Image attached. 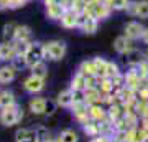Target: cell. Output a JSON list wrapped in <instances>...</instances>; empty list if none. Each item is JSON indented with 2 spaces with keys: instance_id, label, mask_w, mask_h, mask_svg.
Segmentation results:
<instances>
[{
  "instance_id": "6da1fadb",
  "label": "cell",
  "mask_w": 148,
  "mask_h": 142,
  "mask_svg": "<svg viewBox=\"0 0 148 142\" xmlns=\"http://www.w3.org/2000/svg\"><path fill=\"white\" fill-rule=\"evenodd\" d=\"M23 117H25V112H23V107L18 103H13V104L2 106L0 107V124L3 127L16 126Z\"/></svg>"
},
{
  "instance_id": "7a4b0ae2",
  "label": "cell",
  "mask_w": 148,
  "mask_h": 142,
  "mask_svg": "<svg viewBox=\"0 0 148 142\" xmlns=\"http://www.w3.org/2000/svg\"><path fill=\"white\" fill-rule=\"evenodd\" d=\"M45 46V61H61L68 53V45L64 40H49L43 43Z\"/></svg>"
},
{
  "instance_id": "3957f363",
  "label": "cell",
  "mask_w": 148,
  "mask_h": 142,
  "mask_svg": "<svg viewBox=\"0 0 148 142\" xmlns=\"http://www.w3.org/2000/svg\"><path fill=\"white\" fill-rule=\"evenodd\" d=\"M45 88H46V79H41L38 76H33V74H30L28 78L23 79V89H25V93L32 96L41 94Z\"/></svg>"
},
{
  "instance_id": "277c9868",
  "label": "cell",
  "mask_w": 148,
  "mask_h": 142,
  "mask_svg": "<svg viewBox=\"0 0 148 142\" xmlns=\"http://www.w3.org/2000/svg\"><path fill=\"white\" fill-rule=\"evenodd\" d=\"M25 58H27L28 68L32 64L38 63V61H43L45 60V46H43L41 42H32L30 46H28L27 53H25Z\"/></svg>"
},
{
  "instance_id": "5b68a950",
  "label": "cell",
  "mask_w": 148,
  "mask_h": 142,
  "mask_svg": "<svg viewBox=\"0 0 148 142\" xmlns=\"http://www.w3.org/2000/svg\"><path fill=\"white\" fill-rule=\"evenodd\" d=\"M45 7H46V17L53 21L61 20V17H63L64 10H66V7L63 5L61 0H46Z\"/></svg>"
},
{
  "instance_id": "8992f818",
  "label": "cell",
  "mask_w": 148,
  "mask_h": 142,
  "mask_svg": "<svg viewBox=\"0 0 148 142\" xmlns=\"http://www.w3.org/2000/svg\"><path fill=\"white\" fill-rule=\"evenodd\" d=\"M112 46H114V51H115L117 55L125 56V55H128L132 50H135V48H137V45H135V42H133V40L127 38L125 35H119V37L114 40V45H112Z\"/></svg>"
},
{
  "instance_id": "52a82bcc",
  "label": "cell",
  "mask_w": 148,
  "mask_h": 142,
  "mask_svg": "<svg viewBox=\"0 0 148 142\" xmlns=\"http://www.w3.org/2000/svg\"><path fill=\"white\" fill-rule=\"evenodd\" d=\"M79 21H81V13L71 10V8H66L59 20V25L63 26L64 30H74V28H79Z\"/></svg>"
},
{
  "instance_id": "ba28073f",
  "label": "cell",
  "mask_w": 148,
  "mask_h": 142,
  "mask_svg": "<svg viewBox=\"0 0 148 142\" xmlns=\"http://www.w3.org/2000/svg\"><path fill=\"white\" fill-rule=\"evenodd\" d=\"M99 23H101V21L97 20L95 17L81 13L79 30L84 33V35H95V33H97V30H99Z\"/></svg>"
},
{
  "instance_id": "9c48e42d",
  "label": "cell",
  "mask_w": 148,
  "mask_h": 142,
  "mask_svg": "<svg viewBox=\"0 0 148 142\" xmlns=\"http://www.w3.org/2000/svg\"><path fill=\"white\" fill-rule=\"evenodd\" d=\"M145 30V25H143L142 21L138 20H130L128 23H125L123 26V35L133 42H138L140 38H142V33Z\"/></svg>"
},
{
  "instance_id": "30bf717a",
  "label": "cell",
  "mask_w": 148,
  "mask_h": 142,
  "mask_svg": "<svg viewBox=\"0 0 148 142\" xmlns=\"http://www.w3.org/2000/svg\"><path fill=\"white\" fill-rule=\"evenodd\" d=\"M123 81H125V86L130 88V89L137 91L140 86H142L145 81L140 78V74L137 73V69L133 68V66H128L127 71H123Z\"/></svg>"
},
{
  "instance_id": "8fae6325",
  "label": "cell",
  "mask_w": 148,
  "mask_h": 142,
  "mask_svg": "<svg viewBox=\"0 0 148 142\" xmlns=\"http://www.w3.org/2000/svg\"><path fill=\"white\" fill-rule=\"evenodd\" d=\"M71 114H73V119L77 124L84 126L86 122H89V112H87V104H73L71 106Z\"/></svg>"
},
{
  "instance_id": "7c38bea8",
  "label": "cell",
  "mask_w": 148,
  "mask_h": 142,
  "mask_svg": "<svg viewBox=\"0 0 148 142\" xmlns=\"http://www.w3.org/2000/svg\"><path fill=\"white\" fill-rule=\"evenodd\" d=\"M45 106H46V98L43 96H33L28 103V111L33 116H45Z\"/></svg>"
},
{
  "instance_id": "4fadbf2b",
  "label": "cell",
  "mask_w": 148,
  "mask_h": 142,
  "mask_svg": "<svg viewBox=\"0 0 148 142\" xmlns=\"http://www.w3.org/2000/svg\"><path fill=\"white\" fill-rule=\"evenodd\" d=\"M87 112H89V119L95 122H102L107 119V107L104 104H90L87 106Z\"/></svg>"
},
{
  "instance_id": "5bb4252c",
  "label": "cell",
  "mask_w": 148,
  "mask_h": 142,
  "mask_svg": "<svg viewBox=\"0 0 148 142\" xmlns=\"http://www.w3.org/2000/svg\"><path fill=\"white\" fill-rule=\"evenodd\" d=\"M16 71L10 63H5L0 66V84H10L16 79Z\"/></svg>"
},
{
  "instance_id": "9a60e30c",
  "label": "cell",
  "mask_w": 148,
  "mask_h": 142,
  "mask_svg": "<svg viewBox=\"0 0 148 142\" xmlns=\"http://www.w3.org/2000/svg\"><path fill=\"white\" fill-rule=\"evenodd\" d=\"M13 56H16L15 43L13 42H2L0 43V60L3 63H10Z\"/></svg>"
},
{
  "instance_id": "2e32d148",
  "label": "cell",
  "mask_w": 148,
  "mask_h": 142,
  "mask_svg": "<svg viewBox=\"0 0 148 142\" xmlns=\"http://www.w3.org/2000/svg\"><path fill=\"white\" fill-rule=\"evenodd\" d=\"M13 42H16V43L33 42V32H32V28H30L28 25H16Z\"/></svg>"
},
{
  "instance_id": "e0dca14e",
  "label": "cell",
  "mask_w": 148,
  "mask_h": 142,
  "mask_svg": "<svg viewBox=\"0 0 148 142\" xmlns=\"http://www.w3.org/2000/svg\"><path fill=\"white\" fill-rule=\"evenodd\" d=\"M54 101H56L58 107H63V109H71V106H73V89H71V88H68V89L59 91L58 96L54 98Z\"/></svg>"
},
{
  "instance_id": "ac0fdd59",
  "label": "cell",
  "mask_w": 148,
  "mask_h": 142,
  "mask_svg": "<svg viewBox=\"0 0 148 142\" xmlns=\"http://www.w3.org/2000/svg\"><path fill=\"white\" fill-rule=\"evenodd\" d=\"M33 134H35V142H49L51 139H54L51 131L45 124H38L36 127H33Z\"/></svg>"
},
{
  "instance_id": "d6986e66",
  "label": "cell",
  "mask_w": 148,
  "mask_h": 142,
  "mask_svg": "<svg viewBox=\"0 0 148 142\" xmlns=\"http://www.w3.org/2000/svg\"><path fill=\"white\" fill-rule=\"evenodd\" d=\"M86 94V104H102V93L99 91V88H89V89H84Z\"/></svg>"
},
{
  "instance_id": "ffe728a7",
  "label": "cell",
  "mask_w": 148,
  "mask_h": 142,
  "mask_svg": "<svg viewBox=\"0 0 148 142\" xmlns=\"http://www.w3.org/2000/svg\"><path fill=\"white\" fill-rule=\"evenodd\" d=\"M28 69H30V74H33V76H38V78H41V79L48 78V64H46L45 60H43V61H38V63H35V64H32Z\"/></svg>"
},
{
  "instance_id": "44dd1931",
  "label": "cell",
  "mask_w": 148,
  "mask_h": 142,
  "mask_svg": "<svg viewBox=\"0 0 148 142\" xmlns=\"http://www.w3.org/2000/svg\"><path fill=\"white\" fill-rule=\"evenodd\" d=\"M97 88L102 94H110V93H115V86H114V81L110 78H99L97 76Z\"/></svg>"
},
{
  "instance_id": "7402d4cb",
  "label": "cell",
  "mask_w": 148,
  "mask_h": 142,
  "mask_svg": "<svg viewBox=\"0 0 148 142\" xmlns=\"http://www.w3.org/2000/svg\"><path fill=\"white\" fill-rule=\"evenodd\" d=\"M58 142H79V134L74 129H63L56 137Z\"/></svg>"
},
{
  "instance_id": "603a6c76",
  "label": "cell",
  "mask_w": 148,
  "mask_h": 142,
  "mask_svg": "<svg viewBox=\"0 0 148 142\" xmlns=\"http://www.w3.org/2000/svg\"><path fill=\"white\" fill-rule=\"evenodd\" d=\"M69 88L71 89H81L84 91L86 89V76L82 73H79V71H76V73L73 74V78H71V83H69Z\"/></svg>"
},
{
  "instance_id": "cb8c5ba5",
  "label": "cell",
  "mask_w": 148,
  "mask_h": 142,
  "mask_svg": "<svg viewBox=\"0 0 148 142\" xmlns=\"http://www.w3.org/2000/svg\"><path fill=\"white\" fill-rule=\"evenodd\" d=\"M82 127V132H84L87 137H97V136H101V129H99V122H95V121H89V122H86L84 126H81Z\"/></svg>"
},
{
  "instance_id": "d4e9b609",
  "label": "cell",
  "mask_w": 148,
  "mask_h": 142,
  "mask_svg": "<svg viewBox=\"0 0 148 142\" xmlns=\"http://www.w3.org/2000/svg\"><path fill=\"white\" fill-rule=\"evenodd\" d=\"M92 63H94L95 68V74L99 78H106V66H107V60L104 56H94L92 58Z\"/></svg>"
},
{
  "instance_id": "484cf974",
  "label": "cell",
  "mask_w": 148,
  "mask_h": 142,
  "mask_svg": "<svg viewBox=\"0 0 148 142\" xmlns=\"http://www.w3.org/2000/svg\"><path fill=\"white\" fill-rule=\"evenodd\" d=\"M125 56H127V64L128 66H137L138 63H142L143 60V51L142 50H138V48H135V50H132V51L128 53V55H125Z\"/></svg>"
},
{
  "instance_id": "4316f807",
  "label": "cell",
  "mask_w": 148,
  "mask_h": 142,
  "mask_svg": "<svg viewBox=\"0 0 148 142\" xmlns=\"http://www.w3.org/2000/svg\"><path fill=\"white\" fill-rule=\"evenodd\" d=\"M123 116V109H122L120 104H112L107 107V119L114 124V122L117 121V119H120V117Z\"/></svg>"
},
{
  "instance_id": "83f0119b",
  "label": "cell",
  "mask_w": 148,
  "mask_h": 142,
  "mask_svg": "<svg viewBox=\"0 0 148 142\" xmlns=\"http://www.w3.org/2000/svg\"><path fill=\"white\" fill-rule=\"evenodd\" d=\"M77 71H79V73H82L84 76H97V74H95L94 63H92V58L81 61V64H79V68H77Z\"/></svg>"
},
{
  "instance_id": "f1b7e54d",
  "label": "cell",
  "mask_w": 148,
  "mask_h": 142,
  "mask_svg": "<svg viewBox=\"0 0 148 142\" xmlns=\"http://www.w3.org/2000/svg\"><path fill=\"white\" fill-rule=\"evenodd\" d=\"M122 73H123V71L120 69L119 63H115V61H110V60H107V66H106V78L114 79L115 76H119V74H122Z\"/></svg>"
},
{
  "instance_id": "f546056e",
  "label": "cell",
  "mask_w": 148,
  "mask_h": 142,
  "mask_svg": "<svg viewBox=\"0 0 148 142\" xmlns=\"http://www.w3.org/2000/svg\"><path fill=\"white\" fill-rule=\"evenodd\" d=\"M15 30H16V25L15 23H5L2 26V38L3 42H13V37H15Z\"/></svg>"
},
{
  "instance_id": "4dcf8cb0",
  "label": "cell",
  "mask_w": 148,
  "mask_h": 142,
  "mask_svg": "<svg viewBox=\"0 0 148 142\" xmlns=\"http://www.w3.org/2000/svg\"><path fill=\"white\" fill-rule=\"evenodd\" d=\"M16 103V98H15V93L10 89H2L0 91V107L2 106H8V104H13Z\"/></svg>"
},
{
  "instance_id": "1f68e13d",
  "label": "cell",
  "mask_w": 148,
  "mask_h": 142,
  "mask_svg": "<svg viewBox=\"0 0 148 142\" xmlns=\"http://www.w3.org/2000/svg\"><path fill=\"white\" fill-rule=\"evenodd\" d=\"M137 18L148 20V0H137Z\"/></svg>"
},
{
  "instance_id": "d6a6232c",
  "label": "cell",
  "mask_w": 148,
  "mask_h": 142,
  "mask_svg": "<svg viewBox=\"0 0 148 142\" xmlns=\"http://www.w3.org/2000/svg\"><path fill=\"white\" fill-rule=\"evenodd\" d=\"M10 64L16 69V71H21V69H27L28 68L27 58H25L23 55H16V56H13V58H12V61H10Z\"/></svg>"
},
{
  "instance_id": "836d02e7",
  "label": "cell",
  "mask_w": 148,
  "mask_h": 142,
  "mask_svg": "<svg viewBox=\"0 0 148 142\" xmlns=\"http://www.w3.org/2000/svg\"><path fill=\"white\" fill-rule=\"evenodd\" d=\"M128 3L130 0H110V8L112 12H125Z\"/></svg>"
},
{
  "instance_id": "e575fe53",
  "label": "cell",
  "mask_w": 148,
  "mask_h": 142,
  "mask_svg": "<svg viewBox=\"0 0 148 142\" xmlns=\"http://www.w3.org/2000/svg\"><path fill=\"white\" fill-rule=\"evenodd\" d=\"M56 111H58V104H56V101L54 99H46V106H45V116L51 117L56 114Z\"/></svg>"
},
{
  "instance_id": "d590c367",
  "label": "cell",
  "mask_w": 148,
  "mask_h": 142,
  "mask_svg": "<svg viewBox=\"0 0 148 142\" xmlns=\"http://www.w3.org/2000/svg\"><path fill=\"white\" fill-rule=\"evenodd\" d=\"M68 8L77 12V13H82L84 8H86V0H71L69 5H68Z\"/></svg>"
},
{
  "instance_id": "8d00e7d4",
  "label": "cell",
  "mask_w": 148,
  "mask_h": 142,
  "mask_svg": "<svg viewBox=\"0 0 148 142\" xmlns=\"http://www.w3.org/2000/svg\"><path fill=\"white\" fill-rule=\"evenodd\" d=\"M133 68L137 69V73L140 74V78H142L143 81L148 78V63L145 61V60H143L142 63H138L137 66H133Z\"/></svg>"
},
{
  "instance_id": "74e56055",
  "label": "cell",
  "mask_w": 148,
  "mask_h": 142,
  "mask_svg": "<svg viewBox=\"0 0 148 142\" xmlns=\"http://www.w3.org/2000/svg\"><path fill=\"white\" fill-rule=\"evenodd\" d=\"M73 104H86L84 91H81V89H74L73 91Z\"/></svg>"
},
{
  "instance_id": "f35d334b",
  "label": "cell",
  "mask_w": 148,
  "mask_h": 142,
  "mask_svg": "<svg viewBox=\"0 0 148 142\" xmlns=\"http://www.w3.org/2000/svg\"><path fill=\"white\" fill-rule=\"evenodd\" d=\"M137 0H130V3H128L127 10H125V13H127L128 17H132V18H137Z\"/></svg>"
},
{
  "instance_id": "ab89813d",
  "label": "cell",
  "mask_w": 148,
  "mask_h": 142,
  "mask_svg": "<svg viewBox=\"0 0 148 142\" xmlns=\"http://www.w3.org/2000/svg\"><path fill=\"white\" fill-rule=\"evenodd\" d=\"M27 3H28V0H12L10 10H13V8H21V7H25Z\"/></svg>"
},
{
  "instance_id": "60d3db41",
  "label": "cell",
  "mask_w": 148,
  "mask_h": 142,
  "mask_svg": "<svg viewBox=\"0 0 148 142\" xmlns=\"http://www.w3.org/2000/svg\"><path fill=\"white\" fill-rule=\"evenodd\" d=\"M112 139L109 136H97V137H92V139H89L87 142H110Z\"/></svg>"
},
{
  "instance_id": "b9f144b4",
  "label": "cell",
  "mask_w": 148,
  "mask_h": 142,
  "mask_svg": "<svg viewBox=\"0 0 148 142\" xmlns=\"http://www.w3.org/2000/svg\"><path fill=\"white\" fill-rule=\"evenodd\" d=\"M140 42H142L145 46H148V26H145V30H143V33H142V38H140Z\"/></svg>"
},
{
  "instance_id": "7bdbcfd3",
  "label": "cell",
  "mask_w": 148,
  "mask_h": 142,
  "mask_svg": "<svg viewBox=\"0 0 148 142\" xmlns=\"http://www.w3.org/2000/svg\"><path fill=\"white\" fill-rule=\"evenodd\" d=\"M15 142H35V134L25 137V139H18V141H15Z\"/></svg>"
},
{
  "instance_id": "ee69618b",
  "label": "cell",
  "mask_w": 148,
  "mask_h": 142,
  "mask_svg": "<svg viewBox=\"0 0 148 142\" xmlns=\"http://www.w3.org/2000/svg\"><path fill=\"white\" fill-rule=\"evenodd\" d=\"M143 58H145V61L148 63V46H147V50H143Z\"/></svg>"
},
{
  "instance_id": "f6af8a7d",
  "label": "cell",
  "mask_w": 148,
  "mask_h": 142,
  "mask_svg": "<svg viewBox=\"0 0 148 142\" xmlns=\"http://www.w3.org/2000/svg\"><path fill=\"white\" fill-rule=\"evenodd\" d=\"M49 142H58V141H56V137H54V139H51V141H49Z\"/></svg>"
},
{
  "instance_id": "bcb514c9",
  "label": "cell",
  "mask_w": 148,
  "mask_h": 142,
  "mask_svg": "<svg viewBox=\"0 0 148 142\" xmlns=\"http://www.w3.org/2000/svg\"><path fill=\"white\" fill-rule=\"evenodd\" d=\"M145 84H147V86H148V78H147V79H145Z\"/></svg>"
},
{
  "instance_id": "7dc6e473",
  "label": "cell",
  "mask_w": 148,
  "mask_h": 142,
  "mask_svg": "<svg viewBox=\"0 0 148 142\" xmlns=\"http://www.w3.org/2000/svg\"><path fill=\"white\" fill-rule=\"evenodd\" d=\"M0 63H2V60H0Z\"/></svg>"
},
{
  "instance_id": "c3c4849f",
  "label": "cell",
  "mask_w": 148,
  "mask_h": 142,
  "mask_svg": "<svg viewBox=\"0 0 148 142\" xmlns=\"http://www.w3.org/2000/svg\"><path fill=\"white\" fill-rule=\"evenodd\" d=\"M43 2H46V0H43Z\"/></svg>"
},
{
  "instance_id": "681fc988",
  "label": "cell",
  "mask_w": 148,
  "mask_h": 142,
  "mask_svg": "<svg viewBox=\"0 0 148 142\" xmlns=\"http://www.w3.org/2000/svg\"><path fill=\"white\" fill-rule=\"evenodd\" d=\"M0 86H2V84H0Z\"/></svg>"
}]
</instances>
